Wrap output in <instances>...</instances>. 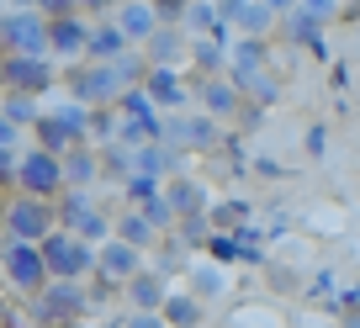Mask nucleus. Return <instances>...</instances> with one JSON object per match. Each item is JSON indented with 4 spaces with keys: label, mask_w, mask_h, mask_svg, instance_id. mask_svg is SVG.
Wrapping results in <instances>:
<instances>
[{
    "label": "nucleus",
    "mask_w": 360,
    "mask_h": 328,
    "mask_svg": "<svg viewBox=\"0 0 360 328\" xmlns=\"http://www.w3.org/2000/svg\"><path fill=\"white\" fill-rule=\"evenodd\" d=\"M117 27H122L127 43H148L159 32V16H154V6H117Z\"/></svg>",
    "instance_id": "obj_19"
},
{
    "label": "nucleus",
    "mask_w": 360,
    "mask_h": 328,
    "mask_svg": "<svg viewBox=\"0 0 360 328\" xmlns=\"http://www.w3.org/2000/svg\"><path fill=\"white\" fill-rule=\"evenodd\" d=\"M207 249H212L217 260H238V238L233 233H212V238H207Z\"/></svg>",
    "instance_id": "obj_31"
},
{
    "label": "nucleus",
    "mask_w": 360,
    "mask_h": 328,
    "mask_svg": "<svg viewBox=\"0 0 360 328\" xmlns=\"http://www.w3.org/2000/svg\"><path fill=\"white\" fill-rule=\"evenodd\" d=\"M207 223H212V233H238L244 223H255V212H249V202H223V206H212L207 212Z\"/></svg>",
    "instance_id": "obj_25"
},
{
    "label": "nucleus",
    "mask_w": 360,
    "mask_h": 328,
    "mask_svg": "<svg viewBox=\"0 0 360 328\" xmlns=\"http://www.w3.org/2000/svg\"><path fill=\"white\" fill-rule=\"evenodd\" d=\"M165 206L175 212V223H180V217H202V206H207L202 181H186V175H180V181H169V185H165Z\"/></svg>",
    "instance_id": "obj_14"
},
{
    "label": "nucleus",
    "mask_w": 360,
    "mask_h": 328,
    "mask_svg": "<svg viewBox=\"0 0 360 328\" xmlns=\"http://www.w3.org/2000/svg\"><path fill=\"white\" fill-rule=\"evenodd\" d=\"M165 133L186 148H223V133H217L212 117H186V122L175 117V122H165Z\"/></svg>",
    "instance_id": "obj_13"
},
{
    "label": "nucleus",
    "mask_w": 360,
    "mask_h": 328,
    "mask_svg": "<svg viewBox=\"0 0 360 328\" xmlns=\"http://www.w3.org/2000/svg\"><path fill=\"white\" fill-rule=\"evenodd\" d=\"M90 313V291L79 281H48L43 291L27 302V317L37 328H69V323H85Z\"/></svg>",
    "instance_id": "obj_1"
},
{
    "label": "nucleus",
    "mask_w": 360,
    "mask_h": 328,
    "mask_svg": "<svg viewBox=\"0 0 360 328\" xmlns=\"http://www.w3.org/2000/svg\"><path fill=\"white\" fill-rule=\"evenodd\" d=\"M0 117H6L11 127H37L43 122V112H37L27 96H6V101H0Z\"/></svg>",
    "instance_id": "obj_27"
},
{
    "label": "nucleus",
    "mask_w": 360,
    "mask_h": 328,
    "mask_svg": "<svg viewBox=\"0 0 360 328\" xmlns=\"http://www.w3.org/2000/svg\"><path fill=\"white\" fill-rule=\"evenodd\" d=\"M0 270H6V281H11L27 302L53 281L48 265H43V244H11V238H0Z\"/></svg>",
    "instance_id": "obj_6"
},
{
    "label": "nucleus",
    "mask_w": 360,
    "mask_h": 328,
    "mask_svg": "<svg viewBox=\"0 0 360 328\" xmlns=\"http://www.w3.org/2000/svg\"><path fill=\"white\" fill-rule=\"evenodd\" d=\"M196 64H202L207 74H223V64H228L223 37H202V43H196Z\"/></svg>",
    "instance_id": "obj_29"
},
{
    "label": "nucleus",
    "mask_w": 360,
    "mask_h": 328,
    "mask_svg": "<svg viewBox=\"0 0 360 328\" xmlns=\"http://www.w3.org/2000/svg\"><path fill=\"white\" fill-rule=\"evenodd\" d=\"M0 58H6V48H0Z\"/></svg>",
    "instance_id": "obj_36"
},
{
    "label": "nucleus",
    "mask_w": 360,
    "mask_h": 328,
    "mask_svg": "<svg viewBox=\"0 0 360 328\" xmlns=\"http://www.w3.org/2000/svg\"><path fill=\"white\" fill-rule=\"evenodd\" d=\"M43 265L53 281H85V275H96V244L58 228L53 238H43Z\"/></svg>",
    "instance_id": "obj_5"
},
{
    "label": "nucleus",
    "mask_w": 360,
    "mask_h": 328,
    "mask_svg": "<svg viewBox=\"0 0 360 328\" xmlns=\"http://www.w3.org/2000/svg\"><path fill=\"white\" fill-rule=\"evenodd\" d=\"M0 228L11 244H43L58 233V206L53 202H32V196H11L0 206Z\"/></svg>",
    "instance_id": "obj_3"
},
{
    "label": "nucleus",
    "mask_w": 360,
    "mask_h": 328,
    "mask_svg": "<svg viewBox=\"0 0 360 328\" xmlns=\"http://www.w3.org/2000/svg\"><path fill=\"white\" fill-rule=\"evenodd\" d=\"M122 328H165L159 313H122Z\"/></svg>",
    "instance_id": "obj_32"
},
{
    "label": "nucleus",
    "mask_w": 360,
    "mask_h": 328,
    "mask_svg": "<svg viewBox=\"0 0 360 328\" xmlns=\"http://www.w3.org/2000/svg\"><path fill=\"white\" fill-rule=\"evenodd\" d=\"M69 328H85V323H69Z\"/></svg>",
    "instance_id": "obj_35"
},
{
    "label": "nucleus",
    "mask_w": 360,
    "mask_h": 328,
    "mask_svg": "<svg viewBox=\"0 0 360 328\" xmlns=\"http://www.w3.org/2000/svg\"><path fill=\"white\" fill-rule=\"evenodd\" d=\"M117 238H122V244H133V249L143 254L148 244H159V228L148 223L143 212H133V206H127V212H122V223H117Z\"/></svg>",
    "instance_id": "obj_22"
},
{
    "label": "nucleus",
    "mask_w": 360,
    "mask_h": 328,
    "mask_svg": "<svg viewBox=\"0 0 360 328\" xmlns=\"http://www.w3.org/2000/svg\"><path fill=\"white\" fill-rule=\"evenodd\" d=\"M307 154H313V159L328 154V127H313V133H307Z\"/></svg>",
    "instance_id": "obj_33"
},
{
    "label": "nucleus",
    "mask_w": 360,
    "mask_h": 328,
    "mask_svg": "<svg viewBox=\"0 0 360 328\" xmlns=\"http://www.w3.org/2000/svg\"><path fill=\"white\" fill-rule=\"evenodd\" d=\"M276 16H281V6H244V0H233V6H223V22H238L249 37L270 32L276 27Z\"/></svg>",
    "instance_id": "obj_16"
},
{
    "label": "nucleus",
    "mask_w": 360,
    "mask_h": 328,
    "mask_svg": "<svg viewBox=\"0 0 360 328\" xmlns=\"http://www.w3.org/2000/svg\"><path fill=\"white\" fill-rule=\"evenodd\" d=\"M85 53H90V22L75 6L69 16H53V22H48V58H75V64H85Z\"/></svg>",
    "instance_id": "obj_10"
},
{
    "label": "nucleus",
    "mask_w": 360,
    "mask_h": 328,
    "mask_svg": "<svg viewBox=\"0 0 360 328\" xmlns=\"http://www.w3.org/2000/svg\"><path fill=\"white\" fill-rule=\"evenodd\" d=\"M11 185H16V196H32V202H58V196L69 191L64 159H58V154H43V148H27V154L16 159Z\"/></svg>",
    "instance_id": "obj_2"
},
{
    "label": "nucleus",
    "mask_w": 360,
    "mask_h": 328,
    "mask_svg": "<svg viewBox=\"0 0 360 328\" xmlns=\"http://www.w3.org/2000/svg\"><path fill=\"white\" fill-rule=\"evenodd\" d=\"M259 117H265L259 106H244V112H238V122H244V127H259Z\"/></svg>",
    "instance_id": "obj_34"
},
{
    "label": "nucleus",
    "mask_w": 360,
    "mask_h": 328,
    "mask_svg": "<svg viewBox=\"0 0 360 328\" xmlns=\"http://www.w3.org/2000/svg\"><path fill=\"white\" fill-rule=\"evenodd\" d=\"M101 175V154L90 143H79V148H69L64 154V181H69V191H79V185H90Z\"/></svg>",
    "instance_id": "obj_18"
},
{
    "label": "nucleus",
    "mask_w": 360,
    "mask_h": 328,
    "mask_svg": "<svg viewBox=\"0 0 360 328\" xmlns=\"http://www.w3.org/2000/svg\"><path fill=\"white\" fill-rule=\"evenodd\" d=\"M32 133H37V148H43V154H58V159H64V154H69V148H79V143H75V138H69V133H64V122H58V117H53V112H48V117H43V122H37V127H32Z\"/></svg>",
    "instance_id": "obj_23"
},
{
    "label": "nucleus",
    "mask_w": 360,
    "mask_h": 328,
    "mask_svg": "<svg viewBox=\"0 0 360 328\" xmlns=\"http://www.w3.org/2000/svg\"><path fill=\"white\" fill-rule=\"evenodd\" d=\"M122 191H127V202H133V212H143V206H154L159 196H165V185H159L154 175H127Z\"/></svg>",
    "instance_id": "obj_26"
},
{
    "label": "nucleus",
    "mask_w": 360,
    "mask_h": 328,
    "mask_svg": "<svg viewBox=\"0 0 360 328\" xmlns=\"http://www.w3.org/2000/svg\"><path fill=\"white\" fill-rule=\"evenodd\" d=\"M127 291V313H159V307L169 302V291H165V270H138L133 281L122 286Z\"/></svg>",
    "instance_id": "obj_12"
},
{
    "label": "nucleus",
    "mask_w": 360,
    "mask_h": 328,
    "mask_svg": "<svg viewBox=\"0 0 360 328\" xmlns=\"http://www.w3.org/2000/svg\"><path fill=\"white\" fill-rule=\"evenodd\" d=\"M238 101H244V96H238L233 79H207V85H202V106H207V117H233V112H238Z\"/></svg>",
    "instance_id": "obj_21"
},
{
    "label": "nucleus",
    "mask_w": 360,
    "mask_h": 328,
    "mask_svg": "<svg viewBox=\"0 0 360 328\" xmlns=\"http://www.w3.org/2000/svg\"><path fill=\"white\" fill-rule=\"evenodd\" d=\"M0 48L16 58H48V16L43 11H0Z\"/></svg>",
    "instance_id": "obj_7"
},
{
    "label": "nucleus",
    "mask_w": 360,
    "mask_h": 328,
    "mask_svg": "<svg viewBox=\"0 0 360 328\" xmlns=\"http://www.w3.org/2000/svg\"><path fill=\"white\" fill-rule=\"evenodd\" d=\"M53 79H58L53 58H16V53L0 58V91H6V96H27V101H37Z\"/></svg>",
    "instance_id": "obj_8"
},
{
    "label": "nucleus",
    "mask_w": 360,
    "mask_h": 328,
    "mask_svg": "<svg viewBox=\"0 0 360 328\" xmlns=\"http://www.w3.org/2000/svg\"><path fill=\"white\" fill-rule=\"evenodd\" d=\"M191 286H196V291H191L196 302H202V296H217V291H223V270H196Z\"/></svg>",
    "instance_id": "obj_30"
},
{
    "label": "nucleus",
    "mask_w": 360,
    "mask_h": 328,
    "mask_svg": "<svg viewBox=\"0 0 360 328\" xmlns=\"http://www.w3.org/2000/svg\"><path fill=\"white\" fill-rule=\"evenodd\" d=\"M58 228L75 238H85V244H96L101 249V238H106V217L96 212V202H85V191H64L58 196Z\"/></svg>",
    "instance_id": "obj_9"
},
{
    "label": "nucleus",
    "mask_w": 360,
    "mask_h": 328,
    "mask_svg": "<svg viewBox=\"0 0 360 328\" xmlns=\"http://www.w3.org/2000/svg\"><path fill=\"white\" fill-rule=\"evenodd\" d=\"M64 85H69V96H75L79 106H90V112H96V106H117L122 101V79H117V69L112 64H69V74H64Z\"/></svg>",
    "instance_id": "obj_4"
},
{
    "label": "nucleus",
    "mask_w": 360,
    "mask_h": 328,
    "mask_svg": "<svg viewBox=\"0 0 360 328\" xmlns=\"http://www.w3.org/2000/svg\"><path fill=\"white\" fill-rule=\"evenodd\" d=\"M138 270H143V254H138L133 244H122V238H112V244L96 249V275H101L106 286H127Z\"/></svg>",
    "instance_id": "obj_11"
},
{
    "label": "nucleus",
    "mask_w": 360,
    "mask_h": 328,
    "mask_svg": "<svg viewBox=\"0 0 360 328\" xmlns=\"http://www.w3.org/2000/svg\"><path fill=\"white\" fill-rule=\"evenodd\" d=\"M53 117L64 122V133L75 138V143H85V138L96 133V112H90V106H79V101H64V106H58Z\"/></svg>",
    "instance_id": "obj_24"
},
{
    "label": "nucleus",
    "mask_w": 360,
    "mask_h": 328,
    "mask_svg": "<svg viewBox=\"0 0 360 328\" xmlns=\"http://www.w3.org/2000/svg\"><path fill=\"white\" fill-rule=\"evenodd\" d=\"M127 53V37H122V27L117 22H106V27H90V64H117V58Z\"/></svg>",
    "instance_id": "obj_17"
},
{
    "label": "nucleus",
    "mask_w": 360,
    "mask_h": 328,
    "mask_svg": "<svg viewBox=\"0 0 360 328\" xmlns=\"http://www.w3.org/2000/svg\"><path fill=\"white\" fill-rule=\"evenodd\" d=\"M186 27H191V32H212V37H223V6H191Z\"/></svg>",
    "instance_id": "obj_28"
},
{
    "label": "nucleus",
    "mask_w": 360,
    "mask_h": 328,
    "mask_svg": "<svg viewBox=\"0 0 360 328\" xmlns=\"http://www.w3.org/2000/svg\"><path fill=\"white\" fill-rule=\"evenodd\" d=\"M159 317H165V328H207V313H202V302H196L191 291L169 296V302L159 307Z\"/></svg>",
    "instance_id": "obj_20"
},
{
    "label": "nucleus",
    "mask_w": 360,
    "mask_h": 328,
    "mask_svg": "<svg viewBox=\"0 0 360 328\" xmlns=\"http://www.w3.org/2000/svg\"><path fill=\"white\" fill-rule=\"evenodd\" d=\"M143 96H148L154 106H169V112H180V106H186V85H180L175 69H148Z\"/></svg>",
    "instance_id": "obj_15"
}]
</instances>
